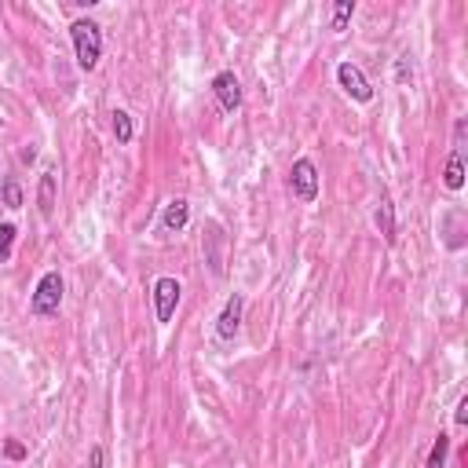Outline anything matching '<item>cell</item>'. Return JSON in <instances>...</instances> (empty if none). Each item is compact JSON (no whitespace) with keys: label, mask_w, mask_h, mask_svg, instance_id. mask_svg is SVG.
<instances>
[{"label":"cell","mask_w":468,"mask_h":468,"mask_svg":"<svg viewBox=\"0 0 468 468\" xmlns=\"http://www.w3.org/2000/svg\"><path fill=\"white\" fill-rule=\"evenodd\" d=\"M69 40H73V55H77V66L84 73H91L102 58V26L95 18H73L69 22Z\"/></svg>","instance_id":"6da1fadb"},{"label":"cell","mask_w":468,"mask_h":468,"mask_svg":"<svg viewBox=\"0 0 468 468\" xmlns=\"http://www.w3.org/2000/svg\"><path fill=\"white\" fill-rule=\"evenodd\" d=\"M62 292H66L62 274H58V271H44L40 282L33 285V292H29V311H33L37 318H51V314H58V307H62Z\"/></svg>","instance_id":"7a4b0ae2"},{"label":"cell","mask_w":468,"mask_h":468,"mask_svg":"<svg viewBox=\"0 0 468 468\" xmlns=\"http://www.w3.org/2000/svg\"><path fill=\"white\" fill-rule=\"evenodd\" d=\"M318 168H314V161L311 157H296L292 161V168H289V190L303 201V205H311L314 197H318Z\"/></svg>","instance_id":"3957f363"},{"label":"cell","mask_w":468,"mask_h":468,"mask_svg":"<svg viewBox=\"0 0 468 468\" xmlns=\"http://www.w3.org/2000/svg\"><path fill=\"white\" fill-rule=\"evenodd\" d=\"M150 296H154V318L165 325V322H172V314H176V307H179V296H183V285L176 282V278H168V274H161L157 282H154V289H150Z\"/></svg>","instance_id":"277c9868"},{"label":"cell","mask_w":468,"mask_h":468,"mask_svg":"<svg viewBox=\"0 0 468 468\" xmlns=\"http://www.w3.org/2000/svg\"><path fill=\"white\" fill-rule=\"evenodd\" d=\"M336 84H340L355 102H369V99H373V88H369L366 73H362L355 62H340V66H336Z\"/></svg>","instance_id":"5b68a950"},{"label":"cell","mask_w":468,"mask_h":468,"mask_svg":"<svg viewBox=\"0 0 468 468\" xmlns=\"http://www.w3.org/2000/svg\"><path fill=\"white\" fill-rule=\"evenodd\" d=\"M212 95H216V102L227 110V113H234L238 106H241V80L230 73V69H219L216 77H212Z\"/></svg>","instance_id":"8992f818"},{"label":"cell","mask_w":468,"mask_h":468,"mask_svg":"<svg viewBox=\"0 0 468 468\" xmlns=\"http://www.w3.org/2000/svg\"><path fill=\"white\" fill-rule=\"evenodd\" d=\"M241 311H245V296H241V292H230L227 303H223V311H219V318H216V336H219V340H234V336H238V329H241Z\"/></svg>","instance_id":"52a82bcc"},{"label":"cell","mask_w":468,"mask_h":468,"mask_svg":"<svg viewBox=\"0 0 468 468\" xmlns=\"http://www.w3.org/2000/svg\"><path fill=\"white\" fill-rule=\"evenodd\" d=\"M373 223H377V230L384 234V241H388V245H395V241H399V227H395V205H391V194H388V190H384V194H380V201H377Z\"/></svg>","instance_id":"ba28073f"},{"label":"cell","mask_w":468,"mask_h":468,"mask_svg":"<svg viewBox=\"0 0 468 468\" xmlns=\"http://www.w3.org/2000/svg\"><path fill=\"white\" fill-rule=\"evenodd\" d=\"M442 183H446V190H461V186H464V146H461V143H453V150H450V157H446Z\"/></svg>","instance_id":"9c48e42d"},{"label":"cell","mask_w":468,"mask_h":468,"mask_svg":"<svg viewBox=\"0 0 468 468\" xmlns=\"http://www.w3.org/2000/svg\"><path fill=\"white\" fill-rule=\"evenodd\" d=\"M186 219H190V201L186 197H172L165 205V212H161V227L165 230H176V234L186 227Z\"/></svg>","instance_id":"30bf717a"},{"label":"cell","mask_w":468,"mask_h":468,"mask_svg":"<svg viewBox=\"0 0 468 468\" xmlns=\"http://www.w3.org/2000/svg\"><path fill=\"white\" fill-rule=\"evenodd\" d=\"M37 205H40V216H44V219L55 212V172H51V168L40 176V186H37Z\"/></svg>","instance_id":"8fae6325"},{"label":"cell","mask_w":468,"mask_h":468,"mask_svg":"<svg viewBox=\"0 0 468 468\" xmlns=\"http://www.w3.org/2000/svg\"><path fill=\"white\" fill-rule=\"evenodd\" d=\"M446 457H450V435H446V431H439V435H435V442H431V450H428L424 468H446Z\"/></svg>","instance_id":"7c38bea8"},{"label":"cell","mask_w":468,"mask_h":468,"mask_svg":"<svg viewBox=\"0 0 468 468\" xmlns=\"http://www.w3.org/2000/svg\"><path fill=\"white\" fill-rule=\"evenodd\" d=\"M113 135H117V143H121V146H128V143H132V135H135L132 113H124V110H113Z\"/></svg>","instance_id":"4fadbf2b"},{"label":"cell","mask_w":468,"mask_h":468,"mask_svg":"<svg viewBox=\"0 0 468 468\" xmlns=\"http://www.w3.org/2000/svg\"><path fill=\"white\" fill-rule=\"evenodd\" d=\"M351 15H355V0H336V7H333V29H347Z\"/></svg>","instance_id":"5bb4252c"},{"label":"cell","mask_w":468,"mask_h":468,"mask_svg":"<svg viewBox=\"0 0 468 468\" xmlns=\"http://www.w3.org/2000/svg\"><path fill=\"white\" fill-rule=\"evenodd\" d=\"M22 201H26V197H22L18 179H15V176H7V179H4V205H7V208H22Z\"/></svg>","instance_id":"9a60e30c"},{"label":"cell","mask_w":468,"mask_h":468,"mask_svg":"<svg viewBox=\"0 0 468 468\" xmlns=\"http://www.w3.org/2000/svg\"><path fill=\"white\" fill-rule=\"evenodd\" d=\"M15 223H0V260H11V245H15Z\"/></svg>","instance_id":"2e32d148"},{"label":"cell","mask_w":468,"mask_h":468,"mask_svg":"<svg viewBox=\"0 0 468 468\" xmlns=\"http://www.w3.org/2000/svg\"><path fill=\"white\" fill-rule=\"evenodd\" d=\"M453 420H457V424H468V399H461V402H457V413H453Z\"/></svg>","instance_id":"e0dca14e"},{"label":"cell","mask_w":468,"mask_h":468,"mask_svg":"<svg viewBox=\"0 0 468 468\" xmlns=\"http://www.w3.org/2000/svg\"><path fill=\"white\" fill-rule=\"evenodd\" d=\"M88 468H102V446H91V453H88Z\"/></svg>","instance_id":"ac0fdd59"}]
</instances>
